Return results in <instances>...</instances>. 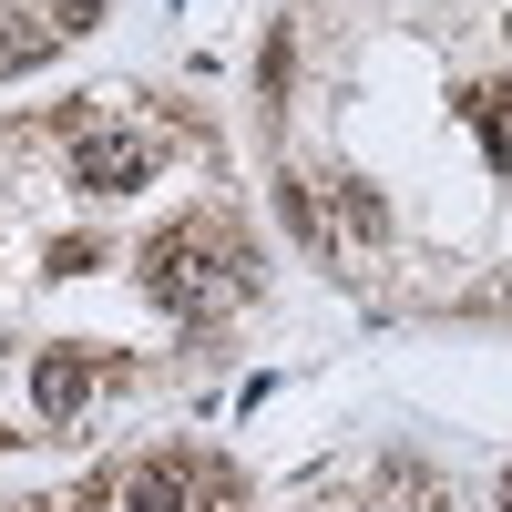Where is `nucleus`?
<instances>
[{"mask_svg": "<svg viewBox=\"0 0 512 512\" xmlns=\"http://www.w3.org/2000/svg\"><path fill=\"white\" fill-rule=\"evenodd\" d=\"M72 175L93 185V195H123V185L154 175V144H144V134H82V144H72Z\"/></svg>", "mask_w": 512, "mask_h": 512, "instance_id": "obj_1", "label": "nucleus"}, {"mask_svg": "<svg viewBox=\"0 0 512 512\" xmlns=\"http://www.w3.org/2000/svg\"><path fill=\"white\" fill-rule=\"evenodd\" d=\"M195 492V461H134L123 472V512H185Z\"/></svg>", "mask_w": 512, "mask_h": 512, "instance_id": "obj_2", "label": "nucleus"}, {"mask_svg": "<svg viewBox=\"0 0 512 512\" xmlns=\"http://www.w3.org/2000/svg\"><path fill=\"white\" fill-rule=\"evenodd\" d=\"M318 205H328V236H349V246H369L379 226H390V216H379V195H369V185H328Z\"/></svg>", "mask_w": 512, "mask_h": 512, "instance_id": "obj_3", "label": "nucleus"}, {"mask_svg": "<svg viewBox=\"0 0 512 512\" xmlns=\"http://www.w3.org/2000/svg\"><path fill=\"white\" fill-rule=\"evenodd\" d=\"M31 390H41V410H52V420H72V410H82V390H93V369H82V359H41Z\"/></svg>", "mask_w": 512, "mask_h": 512, "instance_id": "obj_4", "label": "nucleus"}, {"mask_svg": "<svg viewBox=\"0 0 512 512\" xmlns=\"http://www.w3.org/2000/svg\"><path fill=\"white\" fill-rule=\"evenodd\" d=\"M185 512H246V492H236V472H195V492H185Z\"/></svg>", "mask_w": 512, "mask_h": 512, "instance_id": "obj_5", "label": "nucleus"}, {"mask_svg": "<svg viewBox=\"0 0 512 512\" xmlns=\"http://www.w3.org/2000/svg\"><path fill=\"white\" fill-rule=\"evenodd\" d=\"M41 52H52V31H41V21H11V31H0V72H21V62H41Z\"/></svg>", "mask_w": 512, "mask_h": 512, "instance_id": "obj_6", "label": "nucleus"}, {"mask_svg": "<svg viewBox=\"0 0 512 512\" xmlns=\"http://www.w3.org/2000/svg\"><path fill=\"white\" fill-rule=\"evenodd\" d=\"M482 134H492V154H512V103H482Z\"/></svg>", "mask_w": 512, "mask_h": 512, "instance_id": "obj_7", "label": "nucleus"}, {"mask_svg": "<svg viewBox=\"0 0 512 512\" xmlns=\"http://www.w3.org/2000/svg\"><path fill=\"white\" fill-rule=\"evenodd\" d=\"M502 512H512V502H502Z\"/></svg>", "mask_w": 512, "mask_h": 512, "instance_id": "obj_8", "label": "nucleus"}]
</instances>
